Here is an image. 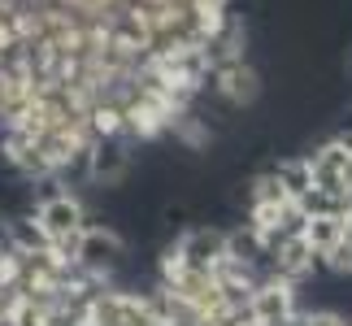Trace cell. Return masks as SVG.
Segmentation results:
<instances>
[{
	"label": "cell",
	"mask_w": 352,
	"mask_h": 326,
	"mask_svg": "<svg viewBox=\"0 0 352 326\" xmlns=\"http://www.w3.org/2000/svg\"><path fill=\"white\" fill-rule=\"evenodd\" d=\"M231 0H0V153L70 179L166 140L239 74Z\"/></svg>",
	"instance_id": "cell-1"
}]
</instances>
